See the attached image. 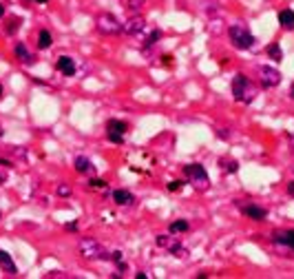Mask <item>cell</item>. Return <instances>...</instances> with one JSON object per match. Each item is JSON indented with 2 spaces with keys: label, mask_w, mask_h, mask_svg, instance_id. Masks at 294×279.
<instances>
[{
  "label": "cell",
  "mask_w": 294,
  "mask_h": 279,
  "mask_svg": "<svg viewBox=\"0 0 294 279\" xmlns=\"http://www.w3.org/2000/svg\"><path fill=\"white\" fill-rule=\"evenodd\" d=\"M232 96L237 102H252L257 96V89L250 84V80L244 73H237L232 78Z\"/></svg>",
  "instance_id": "cell-1"
},
{
  "label": "cell",
  "mask_w": 294,
  "mask_h": 279,
  "mask_svg": "<svg viewBox=\"0 0 294 279\" xmlns=\"http://www.w3.org/2000/svg\"><path fill=\"white\" fill-rule=\"evenodd\" d=\"M228 38L237 49H252L254 47V36L245 25H232L228 29Z\"/></svg>",
  "instance_id": "cell-2"
},
{
  "label": "cell",
  "mask_w": 294,
  "mask_h": 279,
  "mask_svg": "<svg viewBox=\"0 0 294 279\" xmlns=\"http://www.w3.org/2000/svg\"><path fill=\"white\" fill-rule=\"evenodd\" d=\"M78 250L84 259H108L111 257V255L106 253V248L93 237H84L82 242L78 244Z\"/></svg>",
  "instance_id": "cell-3"
},
{
  "label": "cell",
  "mask_w": 294,
  "mask_h": 279,
  "mask_svg": "<svg viewBox=\"0 0 294 279\" xmlns=\"http://www.w3.org/2000/svg\"><path fill=\"white\" fill-rule=\"evenodd\" d=\"M98 29L102 31V34H106V36H117L122 31V25H120V20H117L115 16H111V13H102V16H98Z\"/></svg>",
  "instance_id": "cell-4"
},
{
  "label": "cell",
  "mask_w": 294,
  "mask_h": 279,
  "mask_svg": "<svg viewBox=\"0 0 294 279\" xmlns=\"http://www.w3.org/2000/svg\"><path fill=\"white\" fill-rule=\"evenodd\" d=\"M259 80H261V87L272 89L281 82V73L272 67H259Z\"/></svg>",
  "instance_id": "cell-5"
},
{
  "label": "cell",
  "mask_w": 294,
  "mask_h": 279,
  "mask_svg": "<svg viewBox=\"0 0 294 279\" xmlns=\"http://www.w3.org/2000/svg\"><path fill=\"white\" fill-rule=\"evenodd\" d=\"M184 173H186L191 179H195L197 186H206L208 184V173L201 164H188V167L184 168Z\"/></svg>",
  "instance_id": "cell-6"
},
{
  "label": "cell",
  "mask_w": 294,
  "mask_h": 279,
  "mask_svg": "<svg viewBox=\"0 0 294 279\" xmlns=\"http://www.w3.org/2000/svg\"><path fill=\"white\" fill-rule=\"evenodd\" d=\"M144 29H146V20L142 16H133L122 25V31H124L126 36H137V34H142Z\"/></svg>",
  "instance_id": "cell-7"
},
{
  "label": "cell",
  "mask_w": 294,
  "mask_h": 279,
  "mask_svg": "<svg viewBox=\"0 0 294 279\" xmlns=\"http://www.w3.org/2000/svg\"><path fill=\"white\" fill-rule=\"evenodd\" d=\"M157 246H159V248L170 250V253H175L177 257H184V255H186V250L179 246L177 239H175V237H168V235H159V237H157Z\"/></svg>",
  "instance_id": "cell-8"
},
{
  "label": "cell",
  "mask_w": 294,
  "mask_h": 279,
  "mask_svg": "<svg viewBox=\"0 0 294 279\" xmlns=\"http://www.w3.org/2000/svg\"><path fill=\"white\" fill-rule=\"evenodd\" d=\"M241 211H244V215H248L250 220H254V222H263L265 217H268V211L261 209V206H254V204H245Z\"/></svg>",
  "instance_id": "cell-9"
},
{
  "label": "cell",
  "mask_w": 294,
  "mask_h": 279,
  "mask_svg": "<svg viewBox=\"0 0 294 279\" xmlns=\"http://www.w3.org/2000/svg\"><path fill=\"white\" fill-rule=\"evenodd\" d=\"M55 67H58V71L60 73H64V75H73L75 73V62L69 58V56H60Z\"/></svg>",
  "instance_id": "cell-10"
},
{
  "label": "cell",
  "mask_w": 294,
  "mask_h": 279,
  "mask_svg": "<svg viewBox=\"0 0 294 279\" xmlns=\"http://www.w3.org/2000/svg\"><path fill=\"white\" fill-rule=\"evenodd\" d=\"M113 200H115L120 206H129V204H133V202H135V197H133V193L124 191V188H117V191L113 193Z\"/></svg>",
  "instance_id": "cell-11"
},
{
  "label": "cell",
  "mask_w": 294,
  "mask_h": 279,
  "mask_svg": "<svg viewBox=\"0 0 294 279\" xmlns=\"http://www.w3.org/2000/svg\"><path fill=\"white\" fill-rule=\"evenodd\" d=\"M279 22L283 29H294V11L292 9H281L279 11Z\"/></svg>",
  "instance_id": "cell-12"
},
{
  "label": "cell",
  "mask_w": 294,
  "mask_h": 279,
  "mask_svg": "<svg viewBox=\"0 0 294 279\" xmlns=\"http://www.w3.org/2000/svg\"><path fill=\"white\" fill-rule=\"evenodd\" d=\"M0 266H2V271L11 273V275H16V273H18V268H16V264H13L11 255L4 253V250H0Z\"/></svg>",
  "instance_id": "cell-13"
},
{
  "label": "cell",
  "mask_w": 294,
  "mask_h": 279,
  "mask_svg": "<svg viewBox=\"0 0 294 279\" xmlns=\"http://www.w3.org/2000/svg\"><path fill=\"white\" fill-rule=\"evenodd\" d=\"M274 242L281 244V246H288V248H294V230H283V233H277V235H274Z\"/></svg>",
  "instance_id": "cell-14"
},
{
  "label": "cell",
  "mask_w": 294,
  "mask_h": 279,
  "mask_svg": "<svg viewBox=\"0 0 294 279\" xmlns=\"http://www.w3.org/2000/svg\"><path fill=\"white\" fill-rule=\"evenodd\" d=\"M13 51H16V56H18V58H20L25 64H33V62H36V58H33L29 51H27V47L22 45V42H18L16 49H13Z\"/></svg>",
  "instance_id": "cell-15"
},
{
  "label": "cell",
  "mask_w": 294,
  "mask_h": 279,
  "mask_svg": "<svg viewBox=\"0 0 294 279\" xmlns=\"http://www.w3.org/2000/svg\"><path fill=\"white\" fill-rule=\"evenodd\" d=\"M75 171H78V173H93L91 160H89V158H82V155H80V158L75 160Z\"/></svg>",
  "instance_id": "cell-16"
},
{
  "label": "cell",
  "mask_w": 294,
  "mask_h": 279,
  "mask_svg": "<svg viewBox=\"0 0 294 279\" xmlns=\"http://www.w3.org/2000/svg\"><path fill=\"white\" fill-rule=\"evenodd\" d=\"M126 129H129V124H126V122H120V120H108V124H106V131H111V133L124 135Z\"/></svg>",
  "instance_id": "cell-17"
},
{
  "label": "cell",
  "mask_w": 294,
  "mask_h": 279,
  "mask_svg": "<svg viewBox=\"0 0 294 279\" xmlns=\"http://www.w3.org/2000/svg\"><path fill=\"white\" fill-rule=\"evenodd\" d=\"M51 42H53L51 34H49L47 29H42V31H40V36H38V47H40V49H49Z\"/></svg>",
  "instance_id": "cell-18"
},
{
  "label": "cell",
  "mask_w": 294,
  "mask_h": 279,
  "mask_svg": "<svg viewBox=\"0 0 294 279\" xmlns=\"http://www.w3.org/2000/svg\"><path fill=\"white\" fill-rule=\"evenodd\" d=\"M265 51H268V56H270L272 60H281V58H283V51H281V47H279L277 42L268 45V49H265Z\"/></svg>",
  "instance_id": "cell-19"
},
{
  "label": "cell",
  "mask_w": 294,
  "mask_h": 279,
  "mask_svg": "<svg viewBox=\"0 0 294 279\" xmlns=\"http://www.w3.org/2000/svg\"><path fill=\"white\" fill-rule=\"evenodd\" d=\"M219 164H221V168H224V171H228V173H237V171H239V164H237L235 160H219Z\"/></svg>",
  "instance_id": "cell-20"
},
{
  "label": "cell",
  "mask_w": 294,
  "mask_h": 279,
  "mask_svg": "<svg viewBox=\"0 0 294 279\" xmlns=\"http://www.w3.org/2000/svg\"><path fill=\"white\" fill-rule=\"evenodd\" d=\"M184 230H188V222L186 220H177L170 224V233H184Z\"/></svg>",
  "instance_id": "cell-21"
},
{
  "label": "cell",
  "mask_w": 294,
  "mask_h": 279,
  "mask_svg": "<svg viewBox=\"0 0 294 279\" xmlns=\"http://www.w3.org/2000/svg\"><path fill=\"white\" fill-rule=\"evenodd\" d=\"M159 38H162V34H159L157 29H153V31H148V36L144 38V47H153L155 42L159 40Z\"/></svg>",
  "instance_id": "cell-22"
},
{
  "label": "cell",
  "mask_w": 294,
  "mask_h": 279,
  "mask_svg": "<svg viewBox=\"0 0 294 279\" xmlns=\"http://www.w3.org/2000/svg\"><path fill=\"white\" fill-rule=\"evenodd\" d=\"M89 186H91L93 188V191H108V184L106 182H104V179H93V182L91 184H89Z\"/></svg>",
  "instance_id": "cell-23"
},
{
  "label": "cell",
  "mask_w": 294,
  "mask_h": 279,
  "mask_svg": "<svg viewBox=\"0 0 294 279\" xmlns=\"http://www.w3.org/2000/svg\"><path fill=\"white\" fill-rule=\"evenodd\" d=\"M55 191H58L60 197H69L71 195V186H66V184H58V188H55Z\"/></svg>",
  "instance_id": "cell-24"
},
{
  "label": "cell",
  "mask_w": 294,
  "mask_h": 279,
  "mask_svg": "<svg viewBox=\"0 0 294 279\" xmlns=\"http://www.w3.org/2000/svg\"><path fill=\"white\" fill-rule=\"evenodd\" d=\"M106 135H108V140H111L113 144H122V142H124V135H120V133H111V131H106Z\"/></svg>",
  "instance_id": "cell-25"
},
{
  "label": "cell",
  "mask_w": 294,
  "mask_h": 279,
  "mask_svg": "<svg viewBox=\"0 0 294 279\" xmlns=\"http://www.w3.org/2000/svg\"><path fill=\"white\" fill-rule=\"evenodd\" d=\"M18 27H20V20H18V18H16V20H11V22H9V27H7V34H16V31H18Z\"/></svg>",
  "instance_id": "cell-26"
},
{
  "label": "cell",
  "mask_w": 294,
  "mask_h": 279,
  "mask_svg": "<svg viewBox=\"0 0 294 279\" xmlns=\"http://www.w3.org/2000/svg\"><path fill=\"white\" fill-rule=\"evenodd\" d=\"M182 184H184V182H179V179H175V182H170V184H168V191H170V193L179 191V188H182Z\"/></svg>",
  "instance_id": "cell-27"
},
{
  "label": "cell",
  "mask_w": 294,
  "mask_h": 279,
  "mask_svg": "<svg viewBox=\"0 0 294 279\" xmlns=\"http://www.w3.org/2000/svg\"><path fill=\"white\" fill-rule=\"evenodd\" d=\"M142 4H144V0H129V7L131 9H140Z\"/></svg>",
  "instance_id": "cell-28"
},
{
  "label": "cell",
  "mask_w": 294,
  "mask_h": 279,
  "mask_svg": "<svg viewBox=\"0 0 294 279\" xmlns=\"http://www.w3.org/2000/svg\"><path fill=\"white\" fill-rule=\"evenodd\" d=\"M111 257H113V259H115V262H117V264H120V262H122V253H120V250H115V253H113V255H111Z\"/></svg>",
  "instance_id": "cell-29"
},
{
  "label": "cell",
  "mask_w": 294,
  "mask_h": 279,
  "mask_svg": "<svg viewBox=\"0 0 294 279\" xmlns=\"http://www.w3.org/2000/svg\"><path fill=\"white\" fill-rule=\"evenodd\" d=\"M288 193H290V195L294 197V179H292V182H290V184H288Z\"/></svg>",
  "instance_id": "cell-30"
},
{
  "label": "cell",
  "mask_w": 294,
  "mask_h": 279,
  "mask_svg": "<svg viewBox=\"0 0 294 279\" xmlns=\"http://www.w3.org/2000/svg\"><path fill=\"white\" fill-rule=\"evenodd\" d=\"M0 164H4V167H11V162H7V160H0Z\"/></svg>",
  "instance_id": "cell-31"
},
{
  "label": "cell",
  "mask_w": 294,
  "mask_h": 279,
  "mask_svg": "<svg viewBox=\"0 0 294 279\" xmlns=\"http://www.w3.org/2000/svg\"><path fill=\"white\" fill-rule=\"evenodd\" d=\"M4 16V7H2V4H0V18H2Z\"/></svg>",
  "instance_id": "cell-32"
},
{
  "label": "cell",
  "mask_w": 294,
  "mask_h": 279,
  "mask_svg": "<svg viewBox=\"0 0 294 279\" xmlns=\"http://www.w3.org/2000/svg\"><path fill=\"white\" fill-rule=\"evenodd\" d=\"M290 93H292V98H294V82H292V89H290Z\"/></svg>",
  "instance_id": "cell-33"
},
{
  "label": "cell",
  "mask_w": 294,
  "mask_h": 279,
  "mask_svg": "<svg viewBox=\"0 0 294 279\" xmlns=\"http://www.w3.org/2000/svg\"><path fill=\"white\" fill-rule=\"evenodd\" d=\"M0 98H2V84H0Z\"/></svg>",
  "instance_id": "cell-34"
},
{
  "label": "cell",
  "mask_w": 294,
  "mask_h": 279,
  "mask_svg": "<svg viewBox=\"0 0 294 279\" xmlns=\"http://www.w3.org/2000/svg\"><path fill=\"white\" fill-rule=\"evenodd\" d=\"M2 133H4V131H2V129H0V138H2Z\"/></svg>",
  "instance_id": "cell-35"
},
{
  "label": "cell",
  "mask_w": 294,
  "mask_h": 279,
  "mask_svg": "<svg viewBox=\"0 0 294 279\" xmlns=\"http://www.w3.org/2000/svg\"><path fill=\"white\" fill-rule=\"evenodd\" d=\"M36 2H47V0H36Z\"/></svg>",
  "instance_id": "cell-36"
},
{
  "label": "cell",
  "mask_w": 294,
  "mask_h": 279,
  "mask_svg": "<svg viewBox=\"0 0 294 279\" xmlns=\"http://www.w3.org/2000/svg\"><path fill=\"white\" fill-rule=\"evenodd\" d=\"M292 142H294V138H292Z\"/></svg>",
  "instance_id": "cell-37"
}]
</instances>
